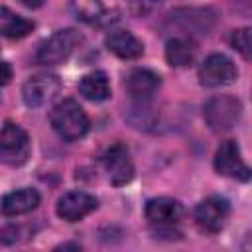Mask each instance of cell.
Wrapping results in <instances>:
<instances>
[{
  "label": "cell",
  "instance_id": "obj_1",
  "mask_svg": "<svg viewBox=\"0 0 252 252\" xmlns=\"http://www.w3.org/2000/svg\"><path fill=\"white\" fill-rule=\"evenodd\" d=\"M49 122L51 128L65 142H75L89 132V116L83 106L73 98L57 102L49 112Z\"/></svg>",
  "mask_w": 252,
  "mask_h": 252
},
{
  "label": "cell",
  "instance_id": "obj_2",
  "mask_svg": "<svg viewBox=\"0 0 252 252\" xmlns=\"http://www.w3.org/2000/svg\"><path fill=\"white\" fill-rule=\"evenodd\" d=\"M83 43V33L73 30V28H65L55 32L53 35H49L35 51V63L39 65H59L65 63L75 49Z\"/></svg>",
  "mask_w": 252,
  "mask_h": 252
},
{
  "label": "cell",
  "instance_id": "obj_3",
  "mask_svg": "<svg viewBox=\"0 0 252 252\" xmlns=\"http://www.w3.org/2000/svg\"><path fill=\"white\" fill-rule=\"evenodd\" d=\"M242 112V102L232 94H217L209 98L203 106L205 122L213 132H224L230 130Z\"/></svg>",
  "mask_w": 252,
  "mask_h": 252
},
{
  "label": "cell",
  "instance_id": "obj_4",
  "mask_svg": "<svg viewBox=\"0 0 252 252\" xmlns=\"http://www.w3.org/2000/svg\"><path fill=\"white\" fill-rule=\"evenodd\" d=\"M30 156V138L28 132L16 122H4L0 128V159L6 165L18 167L28 161Z\"/></svg>",
  "mask_w": 252,
  "mask_h": 252
},
{
  "label": "cell",
  "instance_id": "obj_5",
  "mask_svg": "<svg viewBox=\"0 0 252 252\" xmlns=\"http://www.w3.org/2000/svg\"><path fill=\"white\" fill-rule=\"evenodd\" d=\"M238 77L236 65L222 53H211L199 67V81L203 87H226Z\"/></svg>",
  "mask_w": 252,
  "mask_h": 252
},
{
  "label": "cell",
  "instance_id": "obj_6",
  "mask_svg": "<svg viewBox=\"0 0 252 252\" xmlns=\"http://www.w3.org/2000/svg\"><path fill=\"white\" fill-rule=\"evenodd\" d=\"M215 169L219 175H224V177H232V179H240V181L250 179V169L244 163L240 148L234 140L220 142V146L217 148V154H215Z\"/></svg>",
  "mask_w": 252,
  "mask_h": 252
},
{
  "label": "cell",
  "instance_id": "obj_7",
  "mask_svg": "<svg viewBox=\"0 0 252 252\" xmlns=\"http://www.w3.org/2000/svg\"><path fill=\"white\" fill-rule=\"evenodd\" d=\"M230 215V205L224 197H207L195 207V222L205 232H219Z\"/></svg>",
  "mask_w": 252,
  "mask_h": 252
},
{
  "label": "cell",
  "instance_id": "obj_8",
  "mask_svg": "<svg viewBox=\"0 0 252 252\" xmlns=\"http://www.w3.org/2000/svg\"><path fill=\"white\" fill-rule=\"evenodd\" d=\"M59 89H61V83L55 75H49V73L33 75L24 83L22 98H24L26 106L39 108V106L47 104L49 100H53L55 94L59 93Z\"/></svg>",
  "mask_w": 252,
  "mask_h": 252
},
{
  "label": "cell",
  "instance_id": "obj_9",
  "mask_svg": "<svg viewBox=\"0 0 252 252\" xmlns=\"http://www.w3.org/2000/svg\"><path fill=\"white\" fill-rule=\"evenodd\" d=\"M102 165L108 173V179L112 185L120 187L132 181L134 177V163L130 158V152L124 144H114L102 154Z\"/></svg>",
  "mask_w": 252,
  "mask_h": 252
},
{
  "label": "cell",
  "instance_id": "obj_10",
  "mask_svg": "<svg viewBox=\"0 0 252 252\" xmlns=\"http://www.w3.org/2000/svg\"><path fill=\"white\" fill-rule=\"evenodd\" d=\"M96 207H98V201L91 193L69 191V193H65L57 199L55 213H57L59 219H63L67 222H77V220L85 219L87 215H91Z\"/></svg>",
  "mask_w": 252,
  "mask_h": 252
},
{
  "label": "cell",
  "instance_id": "obj_11",
  "mask_svg": "<svg viewBox=\"0 0 252 252\" xmlns=\"http://www.w3.org/2000/svg\"><path fill=\"white\" fill-rule=\"evenodd\" d=\"M146 219L152 222V224H158V226H171L175 222L181 220L183 217V205L171 197H154L146 203Z\"/></svg>",
  "mask_w": 252,
  "mask_h": 252
},
{
  "label": "cell",
  "instance_id": "obj_12",
  "mask_svg": "<svg viewBox=\"0 0 252 252\" xmlns=\"http://www.w3.org/2000/svg\"><path fill=\"white\" fill-rule=\"evenodd\" d=\"M104 45L120 59H138L144 53V43L128 30H114L104 37Z\"/></svg>",
  "mask_w": 252,
  "mask_h": 252
},
{
  "label": "cell",
  "instance_id": "obj_13",
  "mask_svg": "<svg viewBox=\"0 0 252 252\" xmlns=\"http://www.w3.org/2000/svg\"><path fill=\"white\" fill-rule=\"evenodd\" d=\"M126 91L130 96L134 98H150L161 85V79L158 73L150 71V69H134L130 71V75L126 77Z\"/></svg>",
  "mask_w": 252,
  "mask_h": 252
},
{
  "label": "cell",
  "instance_id": "obj_14",
  "mask_svg": "<svg viewBox=\"0 0 252 252\" xmlns=\"http://www.w3.org/2000/svg\"><path fill=\"white\" fill-rule=\"evenodd\" d=\"M39 201H41V197H39V193L35 189L22 187V189H16V191L8 193L2 199V213L8 215V217L24 215V213L33 211L39 205Z\"/></svg>",
  "mask_w": 252,
  "mask_h": 252
},
{
  "label": "cell",
  "instance_id": "obj_15",
  "mask_svg": "<svg viewBox=\"0 0 252 252\" xmlns=\"http://www.w3.org/2000/svg\"><path fill=\"white\" fill-rule=\"evenodd\" d=\"M77 87H79V93L93 102H102L110 96V83L104 71H91L83 75Z\"/></svg>",
  "mask_w": 252,
  "mask_h": 252
},
{
  "label": "cell",
  "instance_id": "obj_16",
  "mask_svg": "<svg viewBox=\"0 0 252 252\" xmlns=\"http://www.w3.org/2000/svg\"><path fill=\"white\" fill-rule=\"evenodd\" d=\"M33 28L35 24L32 20L12 12L6 6H0V35L10 39H20V37H26Z\"/></svg>",
  "mask_w": 252,
  "mask_h": 252
},
{
  "label": "cell",
  "instance_id": "obj_17",
  "mask_svg": "<svg viewBox=\"0 0 252 252\" xmlns=\"http://www.w3.org/2000/svg\"><path fill=\"white\" fill-rule=\"evenodd\" d=\"M171 20L177 22L185 32L187 30H197L199 33H207V30L213 26L215 18H213V12L211 10H203V8H185L179 12H173L171 14Z\"/></svg>",
  "mask_w": 252,
  "mask_h": 252
},
{
  "label": "cell",
  "instance_id": "obj_18",
  "mask_svg": "<svg viewBox=\"0 0 252 252\" xmlns=\"http://www.w3.org/2000/svg\"><path fill=\"white\" fill-rule=\"evenodd\" d=\"M165 59L171 67H189L195 61V47L187 39L173 37L165 43Z\"/></svg>",
  "mask_w": 252,
  "mask_h": 252
},
{
  "label": "cell",
  "instance_id": "obj_19",
  "mask_svg": "<svg viewBox=\"0 0 252 252\" xmlns=\"http://www.w3.org/2000/svg\"><path fill=\"white\" fill-rule=\"evenodd\" d=\"M73 8L77 18L85 22H96L104 16V6L100 0H73Z\"/></svg>",
  "mask_w": 252,
  "mask_h": 252
},
{
  "label": "cell",
  "instance_id": "obj_20",
  "mask_svg": "<svg viewBox=\"0 0 252 252\" xmlns=\"http://www.w3.org/2000/svg\"><path fill=\"white\" fill-rule=\"evenodd\" d=\"M230 45L232 49H236L244 59H250L252 55V43H250V30L248 28H240V30H234L232 35H230Z\"/></svg>",
  "mask_w": 252,
  "mask_h": 252
},
{
  "label": "cell",
  "instance_id": "obj_21",
  "mask_svg": "<svg viewBox=\"0 0 252 252\" xmlns=\"http://www.w3.org/2000/svg\"><path fill=\"white\" fill-rule=\"evenodd\" d=\"M158 4H159V0H132L130 8L136 16H148Z\"/></svg>",
  "mask_w": 252,
  "mask_h": 252
},
{
  "label": "cell",
  "instance_id": "obj_22",
  "mask_svg": "<svg viewBox=\"0 0 252 252\" xmlns=\"http://www.w3.org/2000/svg\"><path fill=\"white\" fill-rule=\"evenodd\" d=\"M18 236H22V226H6V228H2L0 230V240L4 242V244H14V242H18L20 238Z\"/></svg>",
  "mask_w": 252,
  "mask_h": 252
},
{
  "label": "cell",
  "instance_id": "obj_23",
  "mask_svg": "<svg viewBox=\"0 0 252 252\" xmlns=\"http://www.w3.org/2000/svg\"><path fill=\"white\" fill-rule=\"evenodd\" d=\"M10 79H12V67H10V63L0 61V87L8 85Z\"/></svg>",
  "mask_w": 252,
  "mask_h": 252
},
{
  "label": "cell",
  "instance_id": "obj_24",
  "mask_svg": "<svg viewBox=\"0 0 252 252\" xmlns=\"http://www.w3.org/2000/svg\"><path fill=\"white\" fill-rule=\"evenodd\" d=\"M24 6H28V8H39L41 4H43V0H20Z\"/></svg>",
  "mask_w": 252,
  "mask_h": 252
}]
</instances>
